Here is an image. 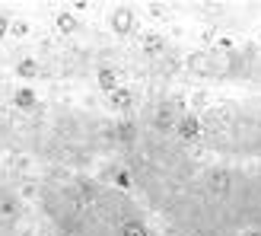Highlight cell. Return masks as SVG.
Returning <instances> with one entry per match:
<instances>
[{
    "label": "cell",
    "instance_id": "cell-1",
    "mask_svg": "<svg viewBox=\"0 0 261 236\" xmlns=\"http://www.w3.org/2000/svg\"><path fill=\"white\" fill-rule=\"evenodd\" d=\"M10 22H13V19H10V16H4V13H0V38H4V35L10 32Z\"/></svg>",
    "mask_w": 261,
    "mask_h": 236
}]
</instances>
